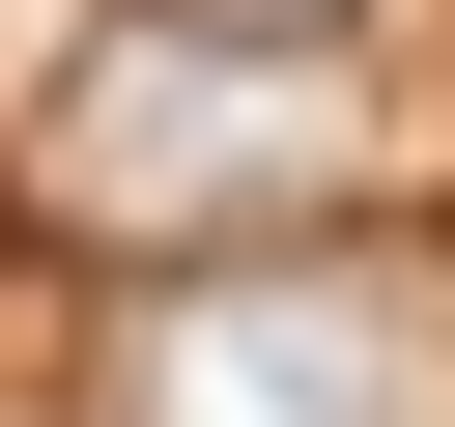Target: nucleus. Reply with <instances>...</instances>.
<instances>
[{"label": "nucleus", "instance_id": "f257e3e1", "mask_svg": "<svg viewBox=\"0 0 455 427\" xmlns=\"http://www.w3.org/2000/svg\"><path fill=\"white\" fill-rule=\"evenodd\" d=\"M341 342H370V313H199V342L142 370V427H398Z\"/></svg>", "mask_w": 455, "mask_h": 427}]
</instances>
